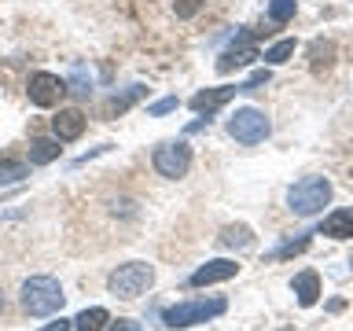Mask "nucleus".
<instances>
[{
    "mask_svg": "<svg viewBox=\"0 0 353 331\" xmlns=\"http://www.w3.org/2000/svg\"><path fill=\"white\" fill-rule=\"evenodd\" d=\"M63 298H66L63 287L52 276H30L22 283V309L30 317H52L55 309H63Z\"/></svg>",
    "mask_w": 353,
    "mask_h": 331,
    "instance_id": "obj_1",
    "label": "nucleus"
},
{
    "mask_svg": "<svg viewBox=\"0 0 353 331\" xmlns=\"http://www.w3.org/2000/svg\"><path fill=\"white\" fill-rule=\"evenodd\" d=\"M0 309H4V302H0Z\"/></svg>",
    "mask_w": 353,
    "mask_h": 331,
    "instance_id": "obj_28",
    "label": "nucleus"
},
{
    "mask_svg": "<svg viewBox=\"0 0 353 331\" xmlns=\"http://www.w3.org/2000/svg\"><path fill=\"white\" fill-rule=\"evenodd\" d=\"M294 55V41H280V44H272L269 52H265V63H287Z\"/></svg>",
    "mask_w": 353,
    "mask_h": 331,
    "instance_id": "obj_21",
    "label": "nucleus"
},
{
    "mask_svg": "<svg viewBox=\"0 0 353 331\" xmlns=\"http://www.w3.org/2000/svg\"><path fill=\"white\" fill-rule=\"evenodd\" d=\"M59 140H30V162L33 166H48V162H55V159H59Z\"/></svg>",
    "mask_w": 353,
    "mask_h": 331,
    "instance_id": "obj_14",
    "label": "nucleus"
},
{
    "mask_svg": "<svg viewBox=\"0 0 353 331\" xmlns=\"http://www.w3.org/2000/svg\"><path fill=\"white\" fill-rule=\"evenodd\" d=\"M254 236L247 225H228L225 232H221V247H250Z\"/></svg>",
    "mask_w": 353,
    "mask_h": 331,
    "instance_id": "obj_18",
    "label": "nucleus"
},
{
    "mask_svg": "<svg viewBox=\"0 0 353 331\" xmlns=\"http://www.w3.org/2000/svg\"><path fill=\"white\" fill-rule=\"evenodd\" d=\"M309 59H313V70H324V66H331V59H335V44L316 41L313 48H309Z\"/></svg>",
    "mask_w": 353,
    "mask_h": 331,
    "instance_id": "obj_19",
    "label": "nucleus"
},
{
    "mask_svg": "<svg viewBox=\"0 0 353 331\" xmlns=\"http://www.w3.org/2000/svg\"><path fill=\"white\" fill-rule=\"evenodd\" d=\"M305 247H309V236H302V239H294V243H283V247L276 250L272 258H291V254H302Z\"/></svg>",
    "mask_w": 353,
    "mask_h": 331,
    "instance_id": "obj_23",
    "label": "nucleus"
},
{
    "mask_svg": "<svg viewBox=\"0 0 353 331\" xmlns=\"http://www.w3.org/2000/svg\"><path fill=\"white\" fill-rule=\"evenodd\" d=\"M140 96H143V88H140V85H132L129 92H121V96H110L107 103H103V118H114V114H121V110H129Z\"/></svg>",
    "mask_w": 353,
    "mask_h": 331,
    "instance_id": "obj_16",
    "label": "nucleus"
},
{
    "mask_svg": "<svg viewBox=\"0 0 353 331\" xmlns=\"http://www.w3.org/2000/svg\"><path fill=\"white\" fill-rule=\"evenodd\" d=\"M206 0H173V11H176V19H195L199 11H203Z\"/></svg>",
    "mask_w": 353,
    "mask_h": 331,
    "instance_id": "obj_22",
    "label": "nucleus"
},
{
    "mask_svg": "<svg viewBox=\"0 0 353 331\" xmlns=\"http://www.w3.org/2000/svg\"><path fill=\"white\" fill-rule=\"evenodd\" d=\"M70 328H74V320H63V317H59V320H52V324L41 328V331H70Z\"/></svg>",
    "mask_w": 353,
    "mask_h": 331,
    "instance_id": "obj_26",
    "label": "nucleus"
},
{
    "mask_svg": "<svg viewBox=\"0 0 353 331\" xmlns=\"http://www.w3.org/2000/svg\"><path fill=\"white\" fill-rule=\"evenodd\" d=\"M154 283V269L148 261H129V265H118L107 280V291L114 298H140L148 287Z\"/></svg>",
    "mask_w": 353,
    "mask_h": 331,
    "instance_id": "obj_4",
    "label": "nucleus"
},
{
    "mask_svg": "<svg viewBox=\"0 0 353 331\" xmlns=\"http://www.w3.org/2000/svg\"><path fill=\"white\" fill-rule=\"evenodd\" d=\"M327 203H331V181L327 177H305V181H298L291 192H287V206H291L298 217H313Z\"/></svg>",
    "mask_w": 353,
    "mask_h": 331,
    "instance_id": "obj_2",
    "label": "nucleus"
},
{
    "mask_svg": "<svg viewBox=\"0 0 353 331\" xmlns=\"http://www.w3.org/2000/svg\"><path fill=\"white\" fill-rule=\"evenodd\" d=\"M170 110H176V96H165V99H159V103H151L148 114H170Z\"/></svg>",
    "mask_w": 353,
    "mask_h": 331,
    "instance_id": "obj_25",
    "label": "nucleus"
},
{
    "mask_svg": "<svg viewBox=\"0 0 353 331\" xmlns=\"http://www.w3.org/2000/svg\"><path fill=\"white\" fill-rule=\"evenodd\" d=\"M254 59H258V48L250 44V33H243L239 44H232L228 52H221L217 70H221V74H228V70H236V66H250Z\"/></svg>",
    "mask_w": 353,
    "mask_h": 331,
    "instance_id": "obj_10",
    "label": "nucleus"
},
{
    "mask_svg": "<svg viewBox=\"0 0 353 331\" xmlns=\"http://www.w3.org/2000/svg\"><path fill=\"white\" fill-rule=\"evenodd\" d=\"M294 11H298V0H269V22H287V19H294Z\"/></svg>",
    "mask_w": 353,
    "mask_h": 331,
    "instance_id": "obj_20",
    "label": "nucleus"
},
{
    "mask_svg": "<svg viewBox=\"0 0 353 331\" xmlns=\"http://www.w3.org/2000/svg\"><path fill=\"white\" fill-rule=\"evenodd\" d=\"M269 132H272V126L258 107H239L236 114L228 118V137L239 140V143H261Z\"/></svg>",
    "mask_w": 353,
    "mask_h": 331,
    "instance_id": "obj_5",
    "label": "nucleus"
},
{
    "mask_svg": "<svg viewBox=\"0 0 353 331\" xmlns=\"http://www.w3.org/2000/svg\"><path fill=\"white\" fill-rule=\"evenodd\" d=\"M85 114L77 107H66V110H59V114L52 118V132H55V140L59 143H70V140H77L85 132Z\"/></svg>",
    "mask_w": 353,
    "mask_h": 331,
    "instance_id": "obj_9",
    "label": "nucleus"
},
{
    "mask_svg": "<svg viewBox=\"0 0 353 331\" xmlns=\"http://www.w3.org/2000/svg\"><path fill=\"white\" fill-rule=\"evenodd\" d=\"M110 331H140V324H137V320H118Z\"/></svg>",
    "mask_w": 353,
    "mask_h": 331,
    "instance_id": "obj_27",
    "label": "nucleus"
},
{
    "mask_svg": "<svg viewBox=\"0 0 353 331\" xmlns=\"http://www.w3.org/2000/svg\"><path fill=\"white\" fill-rule=\"evenodd\" d=\"M239 272V265L236 261H228V258H217V261H206V265H199V269L192 272V287H210V283H221V280H232V276Z\"/></svg>",
    "mask_w": 353,
    "mask_h": 331,
    "instance_id": "obj_8",
    "label": "nucleus"
},
{
    "mask_svg": "<svg viewBox=\"0 0 353 331\" xmlns=\"http://www.w3.org/2000/svg\"><path fill=\"white\" fill-rule=\"evenodd\" d=\"M236 92H243V85H221V88H206V92H195V96H192V107L199 110V114H206V118H210L217 107H225V103H228V99L236 96Z\"/></svg>",
    "mask_w": 353,
    "mask_h": 331,
    "instance_id": "obj_11",
    "label": "nucleus"
},
{
    "mask_svg": "<svg viewBox=\"0 0 353 331\" xmlns=\"http://www.w3.org/2000/svg\"><path fill=\"white\" fill-rule=\"evenodd\" d=\"M110 324V313L103 305H92V309H85V313H77V320H74V328L77 331H103Z\"/></svg>",
    "mask_w": 353,
    "mask_h": 331,
    "instance_id": "obj_15",
    "label": "nucleus"
},
{
    "mask_svg": "<svg viewBox=\"0 0 353 331\" xmlns=\"http://www.w3.org/2000/svg\"><path fill=\"white\" fill-rule=\"evenodd\" d=\"M294 294H298V305H316V298H320V276L313 269H305V272H298L294 276Z\"/></svg>",
    "mask_w": 353,
    "mask_h": 331,
    "instance_id": "obj_13",
    "label": "nucleus"
},
{
    "mask_svg": "<svg viewBox=\"0 0 353 331\" xmlns=\"http://www.w3.org/2000/svg\"><path fill=\"white\" fill-rule=\"evenodd\" d=\"M26 177H30V170L22 162L0 159V188H4V184H19V181H26Z\"/></svg>",
    "mask_w": 353,
    "mask_h": 331,
    "instance_id": "obj_17",
    "label": "nucleus"
},
{
    "mask_svg": "<svg viewBox=\"0 0 353 331\" xmlns=\"http://www.w3.org/2000/svg\"><path fill=\"white\" fill-rule=\"evenodd\" d=\"M228 309L225 298H195V302H181V305H170L162 313V324L165 328H192V324H206V320L221 317Z\"/></svg>",
    "mask_w": 353,
    "mask_h": 331,
    "instance_id": "obj_3",
    "label": "nucleus"
},
{
    "mask_svg": "<svg viewBox=\"0 0 353 331\" xmlns=\"http://www.w3.org/2000/svg\"><path fill=\"white\" fill-rule=\"evenodd\" d=\"M26 96H30L33 107H55V103L66 96V81H63V77H55V74H44V70H41V74L30 77Z\"/></svg>",
    "mask_w": 353,
    "mask_h": 331,
    "instance_id": "obj_7",
    "label": "nucleus"
},
{
    "mask_svg": "<svg viewBox=\"0 0 353 331\" xmlns=\"http://www.w3.org/2000/svg\"><path fill=\"white\" fill-rule=\"evenodd\" d=\"M320 236L331 239H353V210H335L320 221Z\"/></svg>",
    "mask_w": 353,
    "mask_h": 331,
    "instance_id": "obj_12",
    "label": "nucleus"
},
{
    "mask_svg": "<svg viewBox=\"0 0 353 331\" xmlns=\"http://www.w3.org/2000/svg\"><path fill=\"white\" fill-rule=\"evenodd\" d=\"M154 170L162 177H170V181H181V177L192 170V148H188L184 140H173V143H159L151 154Z\"/></svg>",
    "mask_w": 353,
    "mask_h": 331,
    "instance_id": "obj_6",
    "label": "nucleus"
},
{
    "mask_svg": "<svg viewBox=\"0 0 353 331\" xmlns=\"http://www.w3.org/2000/svg\"><path fill=\"white\" fill-rule=\"evenodd\" d=\"M70 92H77V96H88V92H92V77H85L81 66L74 70V88H70Z\"/></svg>",
    "mask_w": 353,
    "mask_h": 331,
    "instance_id": "obj_24",
    "label": "nucleus"
}]
</instances>
